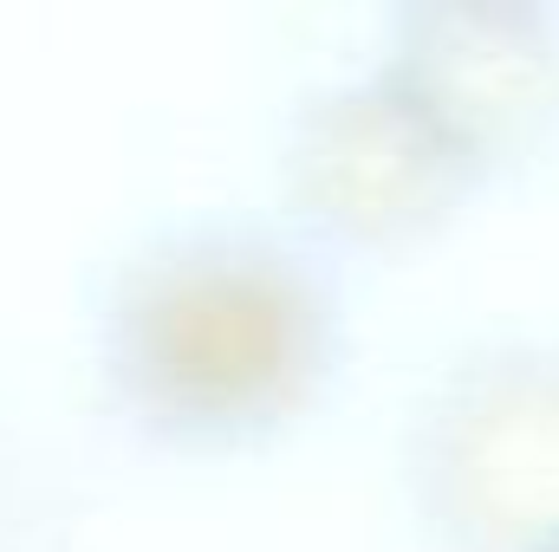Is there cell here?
Returning a JSON list of instances; mask_svg holds the SVG:
<instances>
[{"label": "cell", "mask_w": 559, "mask_h": 552, "mask_svg": "<svg viewBox=\"0 0 559 552\" xmlns=\"http://www.w3.org/2000/svg\"><path fill=\"white\" fill-rule=\"evenodd\" d=\"M468 176L462 143L384 59L319 79L280 118V189L325 241H404L468 189Z\"/></svg>", "instance_id": "obj_3"}, {"label": "cell", "mask_w": 559, "mask_h": 552, "mask_svg": "<svg viewBox=\"0 0 559 552\" xmlns=\"http://www.w3.org/2000/svg\"><path fill=\"white\" fill-rule=\"evenodd\" d=\"M384 65L475 169L521 156L559 118V7L423 0L391 20Z\"/></svg>", "instance_id": "obj_4"}, {"label": "cell", "mask_w": 559, "mask_h": 552, "mask_svg": "<svg viewBox=\"0 0 559 552\" xmlns=\"http://www.w3.org/2000/svg\"><path fill=\"white\" fill-rule=\"evenodd\" d=\"M338 338V286L306 235L195 215L143 235L98 292V371L169 442H235L299 410Z\"/></svg>", "instance_id": "obj_1"}, {"label": "cell", "mask_w": 559, "mask_h": 552, "mask_svg": "<svg viewBox=\"0 0 559 552\" xmlns=\"http://www.w3.org/2000/svg\"><path fill=\"white\" fill-rule=\"evenodd\" d=\"M404 461L449 552H559V345L495 338L449 358Z\"/></svg>", "instance_id": "obj_2"}]
</instances>
